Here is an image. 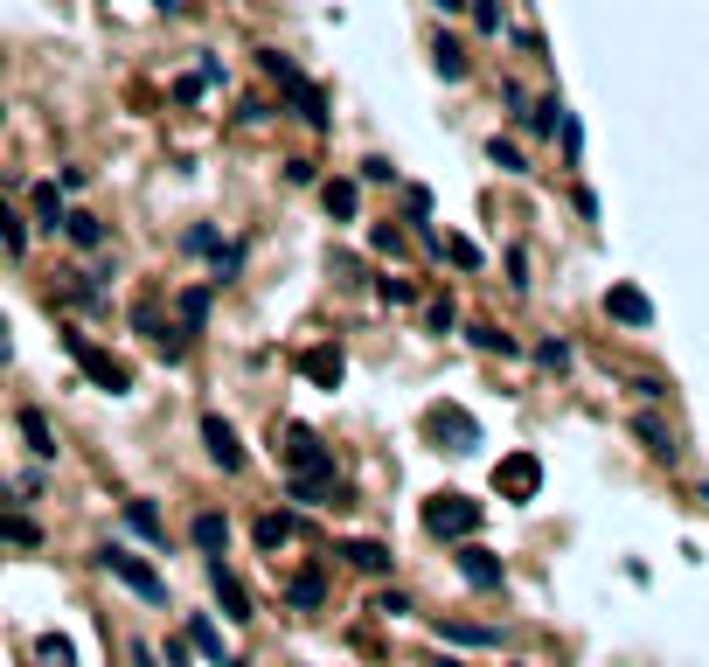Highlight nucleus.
I'll use <instances>...</instances> for the list:
<instances>
[{"instance_id":"f257e3e1","label":"nucleus","mask_w":709,"mask_h":667,"mask_svg":"<svg viewBox=\"0 0 709 667\" xmlns=\"http://www.w3.org/2000/svg\"><path fill=\"white\" fill-rule=\"evenodd\" d=\"M258 70H265V77L279 84V91H285V105H292V112H299V119L313 126V133H327V91H320V84H313V77H306V70H299V63H292L285 49H258Z\"/></svg>"},{"instance_id":"f03ea898","label":"nucleus","mask_w":709,"mask_h":667,"mask_svg":"<svg viewBox=\"0 0 709 667\" xmlns=\"http://www.w3.org/2000/svg\"><path fill=\"white\" fill-rule=\"evenodd\" d=\"M480 522H487V508L466 501V494H431L425 501V529L438 542H466V535H480Z\"/></svg>"},{"instance_id":"7ed1b4c3","label":"nucleus","mask_w":709,"mask_h":667,"mask_svg":"<svg viewBox=\"0 0 709 667\" xmlns=\"http://www.w3.org/2000/svg\"><path fill=\"white\" fill-rule=\"evenodd\" d=\"M98 570H112V577H119L126 591H140L146 605H167V577H160V570H153L146 556H133V549L105 542V549H98Z\"/></svg>"},{"instance_id":"20e7f679","label":"nucleus","mask_w":709,"mask_h":667,"mask_svg":"<svg viewBox=\"0 0 709 667\" xmlns=\"http://www.w3.org/2000/svg\"><path fill=\"white\" fill-rule=\"evenodd\" d=\"M63 348L77 355V369H84V376H91L98 390H112V397H126V390H133V369H126V362H112L105 348H91L84 334H63Z\"/></svg>"},{"instance_id":"39448f33","label":"nucleus","mask_w":709,"mask_h":667,"mask_svg":"<svg viewBox=\"0 0 709 667\" xmlns=\"http://www.w3.org/2000/svg\"><path fill=\"white\" fill-rule=\"evenodd\" d=\"M285 501H299V508H348V487L334 480V466H306V473H285Z\"/></svg>"},{"instance_id":"423d86ee","label":"nucleus","mask_w":709,"mask_h":667,"mask_svg":"<svg viewBox=\"0 0 709 667\" xmlns=\"http://www.w3.org/2000/svg\"><path fill=\"white\" fill-rule=\"evenodd\" d=\"M536 487H543V459L536 452H508L494 466V494L501 501H536Z\"/></svg>"},{"instance_id":"0eeeda50","label":"nucleus","mask_w":709,"mask_h":667,"mask_svg":"<svg viewBox=\"0 0 709 667\" xmlns=\"http://www.w3.org/2000/svg\"><path fill=\"white\" fill-rule=\"evenodd\" d=\"M452 563H459V577H466L473 591H501V584H508V570H501V556H494V549H480L473 535L459 542V556H452Z\"/></svg>"},{"instance_id":"6e6552de","label":"nucleus","mask_w":709,"mask_h":667,"mask_svg":"<svg viewBox=\"0 0 709 667\" xmlns=\"http://www.w3.org/2000/svg\"><path fill=\"white\" fill-rule=\"evenodd\" d=\"M285 445V473H306V466H334V452H327V445H320V431H313V424H285L279 431Z\"/></svg>"},{"instance_id":"1a4fd4ad","label":"nucleus","mask_w":709,"mask_h":667,"mask_svg":"<svg viewBox=\"0 0 709 667\" xmlns=\"http://www.w3.org/2000/svg\"><path fill=\"white\" fill-rule=\"evenodd\" d=\"M209 591H216V605H223V619H251V591H244V577L223 563V556H209Z\"/></svg>"},{"instance_id":"9d476101","label":"nucleus","mask_w":709,"mask_h":667,"mask_svg":"<svg viewBox=\"0 0 709 667\" xmlns=\"http://www.w3.org/2000/svg\"><path fill=\"white\" fill-rule=\"evenodd\" d=\"M299 376H306L313 390H341V376H348V355H341L334 341H320V348H306V355H299Z\"/></svg>"},{"instance_id":"9b49d317","label":"nucleus","mask_w":709,"mask_h":667,"mask_svg":"<svg viewBox=\"0 0 709 667\" xmlns=\"http://www.w3.org/2000/svg\"><path fill=\"white\" fill-rule=\"evenodd\" d=\"M202 445H209V459L223 466V473H244V445H237V431H230V417H202Z\"/></svg>"},{"instance_id":"f8f14e48","label":"nucleus","mask_w":709,"mask_h":667,"mask_svg":"<svg viewBox=\"0 0 709 667\" xmlns=\"http://www.w3.org/2000/svg\"><path fill=\"white\" fill-rule=\"evenodd\" d=\"M605 313H612L619 327H654V299H647L640 285H612V292H605Z\"/></svg>"},{"instance_id":"ddd939ff","label":"nucleus","mask_w":709,"mask_h":667,"mask_svg":"<svg viewBox=\"0 0 709 667\" xmlns=\"http://www.w3.org/2000/svg\"><path fill=\"white\" fill-rule=\"evenodd\" d=\"M431 431H438V438H452L445 452H473V445H480V424H473L459 403H438V410H431Z\"/></svg>"},{"instance_id":"4468645a","label":"nucleus","mask_w":709,"mask_h":667,"mask_svg":"<svg viewBox=\"0 0 709 667\" xmlns=\"http://www.w3.org/2000/svg\"><path fill=\"white\" fill-rule=\"evenodd\" d=\"M320 209H327L334 223H355V209H362V174H355V181H320Z\"/></svg>"},{"instance_id":"2eb2a0df","label":"nucleus","mask_w":709,"mask_h":667,"mask_svg":"<svg viewBox=\"0 0 709 667\" xmlns=\"http://www.w3.org/2000/svg\"><path fill=\"white\" fill-rule=\"evenodd\" d=\"M431 633L452 640V647H501V633H494V626H473V619H438Z\"/></svg>"},{"instance_id":"dca6fc26","label":"nucleus","mask_w":709,"mask_h":667,"mask_svg":"<svg viewBox=\"0 0 709 667\" xmlns=\"http://www.w3.org/2000/svg\"><path fill=\"white\" fill-rule=\"evenodd\" d=\"M188 542H195V549H209V556H223V542H230V522H223L216 508H202V515L188 522Z\"/></svg>"},{"instance_id":"f3484780","label":"nucleus","mask_w":709,"mask_h":667,"mask_svg":"<svg viewBox=\"0 0 709 667\" xmlns=\"http://www.w3.org/2000/svg\"><path fill=\"white\" fill-rule=\"evenodd\" d=\"M63 237H70L77 251H98V244H105V223H98L91 209H63Z\"/></svg>"},{"instance_id":"a211bd4d","label":"nucleus","mask_w":709,"mask_h":667,"mask_svg":"<svg viewBox=\"0 0 709 667\" xmlns=\"http://www.w3.org/2000/svg\"><path fill=\"white\" fill-rule=\"evenodd\" d=\"M466 341H473L480 355H522V348H515V334H501L494 320H473V327H466Z\"/></svg>"},{"instance_id":"6ab92c4d","label":"nucleus","mask_w":709,"mask_h":667,"mask_svg":"<svg viewBox=\"0 0 709 667\" xmlns=\"http://www.w3.org/2000/svg\"><path fill=\"white\" fill-rule=\"evenodd\" d=\"M21 438H28V452H35V459H56V431H49V417H42V410H21Z\"/></svg>"},{"instance_id":"aec40b11","label":"nucleus","mask_w":709,"mask_h":667,"mask_svg":"<svg viewBox=\"0 0 709 667\" xmlns=\"http://www.w3.org/2000/svg\"><path fill=\"white\" fill-rule=\"evenodd\" d=\"M341 556H348L355 570H369V577L390 570V542H369V535H362V542H341Z\"/></svg>"},{"instance_id":"412c9836","label":"nucleus","mask_w":709,"mask_h":667,"mask_svg":"<svg viewBox=\"0 0 709 667\" xmlns=\"http://www.w3.org/2000/svg\"><path fill=\"white\" fill-rule=\"evenodd\" d=\"M431 63H438V77H445V84H459V77H466V49H459L452 35H438V42H431Z\"/></svg>"},{"instance_id":"4be33fe9","label":"nucleus","mask_w":709,"mask_h":667,"mask_svg":"<svg viewBox=\"0 0 709 667\" xmlns=\"http://www.w3.org/2000/svg\"><path fill=\"white\" fill-rule=\"evenodd\" d=\"M174 313H181V327H195V334H202V320H209V285H188V292L174 299Z\"/></svg>"},{"instance_id":"5701e85b","label":"nucleus","mask_w":709,"mask_h":667,"mask_svg":"<svg viewBox=\"0 0 709 667\" xmlns=\"http://www.w3.org/2000/svg\"><path fill=\"white\" fill-rule=\"evenodd\" d=\"M633 431H640V445H647L654 459H675V431H668V424H654V417H640Z\"/></svg>"},{"instance_id":"b1692460","label":"nucleus","mask_w":709,"mask_h":667,"mask_svg":"<svg viewBox=\"0 0 709 667\" xmlns=\"http://www.w3.org/2000/svg\"><path fill=\"white\" fill-rule=\"evenodd\" d=\"M320 598H327V591H320V577H313V570H299V577L285 584V605H299V612H313Z\"/></svg>"},{"instance_id":"393cba45","label":"nucleus","mask_w":709,"mask_h":667,"mask_svg":"<svg viewBox=\"0 0 709 667\" xmlns=\"http://www.w3.org/2000/svg\"><path fill=\"white\" fill-rule=\"evenodd\" d=\"M126 522L146 535V542H167V522L153 515V501H126Z\"/></svg>"},{"instance_id":"a878e982","label":"nucleus","mask_w":709,"mask_h":667,"mask_svg":"<svg viewBox=\"0 0 709 667\" xmlns=\"http://www.w3.org/2000/svg\"><path fill=\"white\" fill-rule=\"evenodd\" d=\"M188 640H195V647L209 654V667H223V661H230V654H223V633H216L209 619H188Z\"/></svg>"},{"instance_id":"bb28decb","label":"nucleus","mask_w":709,"mask_h":667,"mask_svg":"<svg viewBox=\"0 0 709 667\" xmlns=\"http://www.w3.org/2000/svg\"><path fill=\"white\" fill-rule=\"evenodd\" d=\"M292 542V515H258V549L272 556V549H285Z\"/></svg>"},{"instance_id":"cd10ccee","label":"nucleus","mask_w":709,"mask_h":667,"mask_svg":"<svg viewBox=\"0 0 709 667\" xmlns=\"http://www.w3.org/2000/svg\"><path fill=\"white\" fill-rule=\"evenodd\" d=\"M487 160H494L501 174H529V160H522V146H515V139H487Z\"/></svg>"},{"instance_id":"c85d7f7f","label":"nucleus","mask_w":709,"mask_h":667,"mask_svg":"<svg viewBox=\"0 0 709 667\" xmlns=\"http://www.w3.org/2000/svg\"><path fill=\"white\" fill-rule=\"evenodd\" d=\"M35 223H42V230H63V195H56L49 181L35 188Z\"/></svg>"},{"instance_id":"c756f323","label":"nucleus","mask_w":709,"mask_h":667,"mask_svg":"<svg viewBox=\"0 0 709 667\" xmlns=\"http://www.w3.org/2000/svg\"><path fill=\"white\" fill-rule=\"evenodd\" d=\"M0 244H7V258H21V251H28V223H21L7 202H0Z\"/></svg>"},{"instance_id":"7c9ffc66","label":"nucleus","mask_w":709,"mask_h":667,"mask_svg":"<svg viewBox=\"0 0 709 667\" xmlns=\"http://www.w3.org/2000/svg\"><path fill=\"white\" fill-rule=\"evenodd\" d=\"M0 542H21V549H35V542H42V529H35L28 515H0Z\"/></svg>"},{"instance_id":"2f4dec72","label":"nucleus","mask_w":709,"mask_h":667,"mask_svg":"<svg viewBox=\"0 0 709 667\" xmlns=\"http://www.w3.org/2000/svg\"><path fill=\"white\" fill-rule=\"evenodd\" d=\"M438 258H452L459 271H480V244H466V237H445V244H438Z\"/></svg>"},{"instance_id":"473e14b6","label":"nucleus","mask_w":709,"mask_h":667,"mask_svg":"<svg viewBox=\"0 0 709 667\" xmlns=\"http://www.w3.org/2000/svg\"><path fill=\"white\" fill-rule=\"evenodd\" d=\"M237 271H244V244H216V278L209 285H230Z\"/></svg>"},{"instance_id":"72a5a7b5","label":"nucleus","mask_w":709,"mask_h":667,"mask_svg":"<svg viewBox=\"0 0 709 667\" xmlns=\"http://www.w3.org/2000/svg\"><path fill=\"white\" fill-rule=\"evenodd\" d=\"M35 654H42V661H49V667H70V661H77L63 633H42V640H35Z\"/></svg>"},{"instance_id":"f704fd0d","label":"nucleus","mask_w":709,"mask_h":667,"mask_svg":"<svg viewBox=\"0 0 709 667\" xmlns=\"http://www.w3.org/2000/svg\"><path fill=\"white\" fill-rule=\"evenodd\" d=\"M369 612H376V619H404V612H411V598H404V591H376V598H369Z\"/></svg>"},{"instance_id":"c9c22d12","label":"nucleus","mask_w":709,"mask_h":667,"mask_svg":"<svg viewBox=\"0 0 709 667\" xmlns=\"http://www.w3.org/2000/svg\"><path fill=\"white\" fill-rule=\"evenodd\" d=\"M376 292H383L390 306H411V299H418V285H411V278H376Z\"/></svg>"},{"instance_id":"e433bc0d","label":"nucleus","mask_w":709,"mask_h":667,"mask_svg":"<svg viewBox=\"0 0 709 667\" xmlns=\"http://www.w3.org/2000/svg\"><path fill=\"white\" fill-rule=\"evenodd\" d=\"M473 28L480 35H501V0H473Z\"/></svg>"},{"instance_id":"4c0bfd02","label":"nucleus","mask_w":709,"mask_h":667,"mask_svg":"<svg viewBox=\"0 0 709 667\" xmlns=\"http://www.w3.org/2000/svg\"><path fill=\"white\" fill-rule=\"evenodd\" d=\"M369 244H376L383 258H397V251H404V230H390V223H376V230H369Z\"/></svg>"},{"instance_id":"58836bf2","label":"nucleus","mask_w":709,"mask_h":667,"mask_svg":"<svg viewBox=\"0 0 709 667\" xmlns=\"http://www.w3.org/2000/svg\"><path fill=\"white\" fill-rule=\"evenodd\" d=\"M459 327V306L452 299H431V334H452Z\"/></svg>"},{"instance_id":"ea45409f","label":"nucleus","mask_w":709,"mask_h":667,"mask_svg":"<svg viewBox=\"0 0 709 667\" xmlns=\"http://www.w3.org/2000/svg\"><path fill=\"white\" fill-rule=\"evenodd\" d=\"M536 362H543V369H570V348H564V341H543Z\"/></svg>"},{"instance_id":"a19ab883","label":"nucleus","mask_w":709,"mask_h":667,"mask_svg":"<svg viewBox=\"0 0 709 667\" xmlns=\"http://www.w3.org/2000/svg\"><path fill=\"white\" fill-rule=\"evenodd\" d=\"M557 133H564V153H570V160H577V146H584V126H577V119H570V112H564V119H557Z\"/></svg>"},{"instance_id":"79ce46f5","label":"nucleus","mask_w":709,"mask_h":667,"mask_svg":"<svg viewBox=\"0 0 709 667\" xmlns=\"http://www.w3.org/2000/svg\"><path fill=\"white\" fill-rule=\"evenodd\" d=\"M404 209H411V223H425V216H431V195H425V188H404Z\"/></svg>"},{"instance_id":"37998d69","label":"nucleus","mask_w":709,"mask_h":667,"mask_svg":"<svg viewBox=\"0 0 709 667\" xmlns=\"http://www.w3.org/2000/svg\"><path fill=\"white\" fill-rule=\"evenodd\" d=\"M202 91H209V84H202V70H195V77H181V84H174V98H181V105H195V98H202Z\"/></svg>"},{"instance_id":"c03bdc74","label":"nucleus","mask_w":709,"mask_h":667,"mask_svg":"<svg viewBox=\"0 0 709 667\" xmlns=\"http://www.w3.org/2000/svg\"><path fill=\"white\" fill-rule=\"evenodd\" d=\"M362 181H397V167H390V160L376 153V160H362Z\"/></svg>"},{"instance_id":"a18cd8bd","label":"nucleus","mask_w":709,"mask_h":667,"mask_svg":"<svg viewBox=\"0 0 709 667\" xmlns=\"http://www.w3.org/2000/svg\"><path fill=\"white\" fill-rule=\"evenodd\" d=\"M181 244H188V251H216V244H223V237H216V230H209V223H202V230H188V237H181Z\"/></svg>"},{"instance_id":"49530a36","label":"nucleus","mask_w":709,"mask_h":667,"mask_svg":"<svg viewBox=\"0 0 709 667\" xmlns=\"http://www.w3.org/2000/svg\"><path fill=\"white\" fill-rule=\"evenodd\" d=\"M7 355H14V341H7V313H0V362H7Z\"/></svg>"},{"instance_id":"de8ad7c7","label":"nucleus","mask_w":709,"mask_h":667,"mask_svg":"<svg viewBox=\"0 0 709 667\" xmlns=\"http://www.w3.org/2000/svg\"><path fill=\"white\" fill-rule=\"evenodd\" d=\"M431 7H438V14H459V7H466V0H431Z\"/></svg>"},{"instance_id":"09e8293b","label":"nucleus","mask_w":709,"mask_h":667,"mask_svg":"<svg viewBox=\"0 0 709 667\" xmlns=\"http://www.w3.org/2000/svg\"><path fill=\"white\" fill-rule=\"evenodd\" d=\"M153 7H167V14H174V7H181V0H153Z\"/></svg>"},{"instance_id":"8fccbe9b","label":"nucleus","mask_w":709,"mask_h":667,"mask_svg":"<svg viewBox=\"0 0 709 667\" xmlns=\"http://www.w3.org/2000/svg\"><path fill=\"white\" fill-rule=\"evenodd\" d=\"M438 667H459V661H438Z\"/></svg>"}]
</instances>
